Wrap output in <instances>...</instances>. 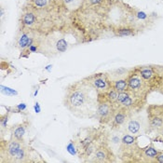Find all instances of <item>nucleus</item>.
<instances>
[{"label":"nucleus","instance_id":"nucleus-3","mask_svg":"<svg viewBox=\"0 0 163 163\" xmlns=\"http://www.w3.org/2000/svg\"><path fill=\"white\" fill-rule=\"evenodd\" d=\"M84 79L92 86L98 93H104L112 89L111 81L104 74H94Z\"/></svg>","mask_w":163,"mask_h":163},{"label":"nucleus","instance_id":"nucleus-8","mask_svg":"<svg viewBox=\"0 0 163 163\" xmlns=\"http://www.w3.org/2000/svg\"><path fill=\"white\" fill-rule=\"evenodd\" d=\"M32 41H33V39L32 37H29L28 36V34H22L21 37L19 38V42H18V45L21 49H25V48H29L31 45H32Z\"/></svg>","mask_w":163,"mask_h":163},{"label":"nucleus","instance_id":"nucleus-24","mask_svg":"<svg viewBox=\"0 0 163 163\" xmlns=\"http://www.w3.org/2000/svg\"><path fill=\"white\" fill-rule=\"evenodd\" d=\"M157 159H158V161L159 162H163V156H159V157H157Z\"/></svg>","mask_w":163,"mask_h":163},{"label":"nucleus","instance_id":"nucleus-11","mask_svg":"<svg viewBox=\"0 0 163 163\" xmlns=\"http://www.w3.org/2000/svg\"><path fill=\"white\" fill-rule=\"evenodd\" d=\"M24 133H25V127L23 125H21L15 129V131L13 132V135H14V138L16 140L22 141V138H23V135H24Z\"/></svg>","mask_w":163,"mask_h":163},{"label":"nucleus","instance_id":"nucleus-19","mask_svg":"<svg viewBox=\"0 0 163 163\" xmlns=\"http://www.w3.org/2000/svg\"><path fill=\"white\" fill-rule=\"evenodd\" d=\"M57 47H58V50H59L60 51H65V49H66V43H65V40L62 39V40H60L59 42H58Z\"/></svg>","mask_w":163,"mask_h":163},{"label":"nucleus","instance_id":"nucleus-23","mask_svg":"<svg viewBox=\"0 0 163 163\" xmlns=\"http://www.w3.org/2000/svg\"><path fill=\"white\" fill-rule=\"evenodd\" d=\"M138 17H139V18H141V19H144V18H146V14L144 13V12H139L138 13Z\"/></svg>","mask_w":163,"mask_h":163},{"label":"nucleus","instance_id":"nucleus-22","mask_svg":"<svg viewBox=\"0 0 163 163\" xmlns=\"http://www.w3.org/2000/svg\"><path fill=\"white\" fill-rule=\"evenodd\" d=\"M102 1H103V0H90V4H92V5H97V4H100Z\"/></svg>","mask_w":163,"mask_h":163},{"label":"nucleus","instance_id":"nucleus-20","mask_svg":"<svg viewBox=\"0 0 163 163\" xmlns=\"http://www.w3.org/2000/svg\"><path fill=\"white\" fill-rule=\"evenodd\" d=\"M62 1L68 8H74L73 5L75 6V4L78 2V0H62Z\"/></svg>","mask_w":163,"mask_h":163},{"label":"nucleus","instance_id":"nucleus-7","mask_svg":"<svg viewBox=\"0 0 163 163\" xmlns=\"http://www.w3.org/2000/svg\"><path fill=\"white\" fill-rule=\"evenodd\" d=\"M128 88V80L126 79H118L114 81L112 84V89L116 90L118 92L125 91Z\"/></svg>","mask_w":163,"mask_h":163},{"label":"nucleus","instance_id":"nucleus-18","mask_svg":"<svg viewBox=\"0 0 163 163\" xmlns=\"http://www.w3.org/2000/svg\"><path fill=\"white\" fill-rule=\"evenodd\" d=\"M135 141V138L132 137L131 135H125L122 139V142H123L125 144H131Z\"/></svg>","mask_w":163,"mask_h":163},{"label":"nucleus","instance_id":"nucleus-16","mask_svg":"<svg viewBox=\"0 0 163 163\" xmlns=\"http://www.w3.org/2000/svg\"><path fill=\"white\" fill-rule=\"evenodd\" d=\"M158 151L153 147H149L147 149H145V155L149 158H157L158 157Z\"/></svg>","mask_w":163,"mask_h":163},{"label":"nucleus","instance_id":"nucleus-13","mask_svg":"<svg viewBox=\"0 0 163 163\" xmlns=\"http://www.w3.org/2000/svg\"><path fill=\"white\" fill-rule=\"evenodd\" d=\"M128 129L131 133H137L140 130V123L136 120H131L128 124Z\"/></svg>","mask_w":163,"mask_h":163},{"label":"nucleus","instance_id":"nucleus-14","mask_svg":"<svg viewBox=\"0 0 163 163\" xmlns=\"http://www.w3.org/2000/svg\"><path fill=\"white\" fill-rule=\"evenodd\" d=\"M95 159L98 161H104L106 159V151L103 150V148L98 149L95 152Z\"/></svg>","mask_w":163,"mask_h":163},{"label":"nucleus","instance_id":"nucleus-4","mask_svg":"<svg viewBox=\"0 0 163 163\" xmlns=\"http://www.w3.org/2000/svg\"><path fill=\"white\" fill-rule=\"evenodd\" d=\"M95 116H98L101 122L107 121L112 116V103L108 102L98 103Z\"/></svg>","mask_w":163,"mask_h":163},{"label":"nucleus","instance_id":"nucleus-2","mask_svg":"<svg viewBox=\"0 0 163 163\" xmlns=\"http://www.w3.org/2000/svg\"><path fill=\"white\" fill-rule=\"evenodd\" d=\"M22 142V141L15 139L14 141H10L6 144V153H7L8 158L10 159L9 161H25V158L27 157V150Z\"/></svg>","mask_w":163,"mask_h":163},{"label":"nucleus","instance_id":"nucleus-15","mask_svg":"<svg viewBox=\"0 0 163 163\" xmlns=\"http://www.w3.org/2000/svg\"><path fill=\"white\" fill-rule=\"evenodd\" d=\"M125 118H126V116L124 113H122V112H118V114H116L115 116V123L116 125H121L123 122L125 121Z\"/></svg>","mask_w":163,"mask_h":163},{"label":"nucleus","instance_id":"nucleus-5","mask_svg":"<svg viewBox=\"0 0 163 163\" xmlns=\"http://www.w3.org/2000/svg\"><path fill=\"white\" fill-rule=\"evenodd\" d=\"M149 119H150V125L154 129H161L163 127V111L154 112L149 110Z\"/></svg>","mask_w":163,"mask_h":163},{"label":"nucleus","instance_id":"nucleus-17","mask_svg":"<svg viewBox=\"0 0 163 163\" xmlns=\"http://www.w3.org/2000/svg\"><path fill=\"white\" fill-rule=\"evenodd\" d=\"M120 106H123V107H130V106H132V99L131 98V96L129 95V96H128L126 99H125V100L124 101H122L120 103Z\"/></svg>","mask_w":163,"mask_h":163},{"label":"nucleus","instance_id":"nucleus-10","mask_svg":"<svg viewBox=\"0 0 163 163\" xmlns=\"http://www.w3.org/2000/svg\"><path fill=\"white\" fill-rule=\"evenodd\" d=\"M36 21H37V17L33 12H27L22 17V23L27 26L34 24L36 22Z\"/></svg>","mask_w":163,"mask_h":163},{"label":"nucleus","instance_id":"nucleus-12","mask_svg":"<svg viewBox=\"0 0 163 163\" xmlns=\"http://www.w3.org/2000/svg\"><path fill=\"white\" fill-rule=\"evenodd\" d=\"M134 34V31L133 29L130 28H118L116 30V36L118 37H130Z\"/></svg>","mask_w":163,"mask_h":163},{"label":"nucleus","instance_id":"nucleus-1","mask_svg":"<svg viewBox=\"0 0 163 163\" xmlns=\"http://www.w3.org/2000/svg\"><path fill=\"white\" fill-rule=\"evenodd\" d=\"M65 106L78 118H92L98 107V92L85 79L78 81L67 87Z\"/></svg>","mask_w":163,"mask_h":163},{"label":"nucleus","instance_id":"nucleus-9","mask_svg":"<svg viewBox=\"0 0 163 163\" xmlns=\"http://www.w3.org/2000/svg\"><path fill=\"white\" fill-rule=\"evenodd\" d=\"M139 74L144 80H151L154 77V72H153L152 68H150V67L141 68L139 70Z\"/></svg>","mask_w":163,"mask_h":163},{"label":"nucleus","instance_id":"nucleus-6","mask_svg":"<svg viewBox=\"0 0 163 163\" xmlns=\"http://www.w3.org/2000/svg\"><path fill=\"white\" fill-rule=\"evenodd\" d=\"M143 78H139L137 75H131L128 79V88H129L132 92H137V91H141L143 88Z\"/></svg>","mask_w":163,"mask_h":163},{"label":"nucleus","instance_id":"nucleus-21","mask_svg":"<svg viewBox=\"0 0 163 163\" xmlns=\"http://www.w3.org/2000/svg\"><path fill=\"white\" fill-rule=\"evenodd\" d=\"M34 3L37 7H44L47 4V0H34Z\"/></svg>","mask_w":163,"mask_h":163}]
</instances>
